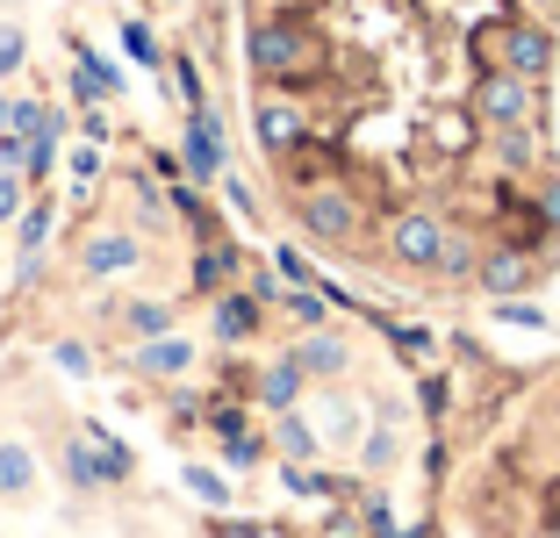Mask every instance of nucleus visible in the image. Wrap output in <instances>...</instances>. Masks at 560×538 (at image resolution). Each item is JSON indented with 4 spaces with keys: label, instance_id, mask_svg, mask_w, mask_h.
Masks as SVG:
<instances>
[{
    "label": "nucleus",
    "instance_id": "f257e3e1",
    "mask_svg": "<svg viewBox=\"0 0 560 538\" xmlns=\"http://www.w3.org/2000/svg\"><path fill=\"white\" fill-rule=\"evenodd\" d=\"M245 58H252V72H259L266 86H302V80H316V72H324L330 50H324V36L302 30L295 15H266V22H252Z\"/></svg>",
    "mask_w": 560,
    "mask_h": 538
},
{
    "label": "nucleus",
    "instance_id": "f03ea898",
    "mask_svg": "<svg viewBox=\"0 0 560 538\" xmlns=\"http://www.w3.org/2000/svg\"><path fill=\"white\" fill-rule=\"evenodd\" d=\"M475 44H481V58H489V66H511V72H525L532 86H539L546 72H553V36H546V30H539L532 15L489 22V30H481Z\"/></svg>",
    "mask_w": 560,
    "mask_h": 538
},
{
    "label": "nucleus",
    "instance_id": "7ed1b4c3",
    "mask_svg": "<svg viewBox=\"0 0 560 538\" xmlns=\"http://www.w3.org/2000/svg\"><path fill=\"white\" fill-rule=\"evenodd\" d=\"M467 108H475L481 130H511V122H532V115H539V86H532L525 72H511V66H481Z\"/></svg>",
    "mask_w": 560,
    "mask_h": 538
},
{
    "label": "nucleus",
    "instance_id": "20e7f679",
    "mask_svg": "<svg viewBox=\"0 0 560 538\" xmlns=\"http://www.w3.org/2000/svg\"><path fill=\"white\" fill-rule=\"evenodd\" d=\"M360 223H366L360 195H352V187H338V179H324V187H310V195H302V230H310L316 245H352V237H360Z\"/></svg>",
    "mask_w": 560,
    "mask_h": 538
},
{
    "label": "nucleus",
    "instance_id": "39448f33",
    "mask_svg": "<svg viewBox=\"0 0 560 538\" xmlns=\"http://www.w3.org/2000/svg\"><path fill=\"white\" fill-rule=\"evenodd\" d=\"M439 245H445V215L439 209H402V215H388V259H396V266L431 273V266H439Z\"/></svg>",
    "mask_w": 560,
    "mask_h": 538
},
{
    "label": "nucleus",
    "instance_id": "423d86ee",
    "mask_svg": "<svg viewBox=\"0 0 560 538\" xmlns=\"http://www.w3.org/2000/svg\"><path fill=\"white\" fill-rule=\"evenodd\" d=\"M180 165H187V179H223V173H231V151H223V115H215L209 101H201V108H187Z\"/></svg>",
    "mask_w": 560,
    "mask_h": 538
},
{
    "label": "nucleus",
    "instance_id": "0eeeda50",
    "mask_svg": "<svg viewBox=\"0 0 560 538\" xmlns=\"http://www.w3.org/2000/svg\"><path fill=\"white\" fill-rule=\"evenodd\" d=\"M252 137H259L266 159H288V151L310 144V115H302V101L288 94H266L259 108H252Z\"/></svg>",
    "mask_w": 560,
    "mask_h": 538
},
{
    "label": "nucleus",
    "instance_id": "6e6552de",
    "mask_svg": "<svg viewBox=\"0 0 560 538\" xmlns=\"http://www.w3.org/2000/svg\"><path fill=\"white\" fill-rule=\"evenodd\" d=\"M532 280H539V259H532L525 245H481V266H475V288L489 294V302H503V294H525Z\"/></svg>",
    "mask_w": 560,
    "mask_h": 538
},
{
    "label": "nucleus",
    "instance_id": "1a4fd4ad",
    "mask_svg": "<svg viewBox=\"0 0 560 538\" xmlns=\"http://www.w3.org/2000/svg\"><path fill=\"white\" fill-rule=\"evenodd\" d=\"M144 266V245H137L130 230H86V245H80V273L86 280H116V273H137Z\"/></svg>",
    "mask_w": 560,
    "mask_h": 538
},
{
    "label": "nucleus",
    "instance_id": "9d476101",
    "mask_svg": "<svg viewBox=\"0 0 560 538\" xmlns=\"http://www.w3.org/2000/svg\"><path fill=\"white\" fill-rule=\"evenodd\" d=\"M187 366H195V344H187L180 330H159V338L130 344V374H144V381H180Z\"/></svg>",
    "mask_w": 560,
    "mask_h": 538
},
{
    "label": "nucleus",
    "instance_id": "9b49d317",
    "mask_svg": "<svg viewBox=\"0 0 560 538\" xmlns=\"http://www.w3.org/2000/svg\"><path fill=\"white\" fill-rule=\"evenodd\" d=\"M259 294L252 288H223V294H209V324H215V338L223 344H245V338H259Z\"/></svg>",
    "mask_w": 560,
    "mask_h": 538
},
{
    "label": "nucleus",
    "instance_id": "f8f14e48",
    "mask_svg": "<svg viewBox=\"0 0 560 538\" xmlns=\"http://www.w3.org/2000/svg\"><path fill=\"white\" fill-rule=\"evenodd\" d=\"M288 359H295L310 381H338V374L352 366V352H346V338H338V330H310V338H302Z\"/></svg>",
    "mask_w": 560,
    "mask_h": 538
},
{
    "label": "nucleus",
    "instance_id": "ddd939ff",
    "mask_svg": "<svg viewBox=\"0 0 560 538\" xmlns=\"http://www.w3.org/2000/svg\"><path fill=\"white\" fill-rule=\"evenodd\" d=\"M302 388H310V374H302L295 359L280 352L273 366L259 374V388H252V395H259V409H273V417H280V409H295V402H302Z\"/></svg>",
    "mask_w": 560,
    "mask_h": 538
},
{
    "label": "nucleus",
    "instance_id": "4468645a",
    "mask_svg": "<svg viewBox=\"0 0 560 538\" xmlns=\"http://www.w3.org/2000/svg\"><path fill=\"white\" fill-rule=\"evenodd\" d=\"M273 445H280V459H295V467H310V459L324 453V438H316V424L302 409H280L273 417Z\"/></svg>",
    "mask_w": 560,
    "mask_h": 538
},
{
    "label": "nucleus",
    "instance_id": "2eb2a0df",
    "mask_svg": "<svg viewBox=\"0 0 560 538\" xmlns=\"http://www.w3.org/2000/svg\"><path fill=\"white\" fill-rule=\"evenodd\" d=\"M475 266H481V237H475V230H460V223H445V245H439V266H431V273L475 280Z\"/></svg>",
    "mask_w": 560,
    "mask_h": 538
},
{
    "label": "nucleus",
    "instance_id": "dca6fc26",
    "mask_svg": "<svg viewBox=\"0 0 560 538\" xmlns=\"http://www.w3.org/2000/svg\"><path fill=\"white\" fill-rule=\"evenodd\" d=\"M231 273H237V252L215 245V237H201V252H195V294H223V288H231Z\"/></svg>",
    "mask_w": 560,
    "mask_h": 538
},
{
    "label": "nucleus",
    "instance_id": "f3484780",
    "mask_svg": "<svg viewBox=\"0 0 560 538\" xmlns=\"http://www.w3.org/2000/svg\"><path fill=\"white\" fill-rule=\"evenodd\" d=\"M36 489V453L22 438H0V495H30Z\"/></svg>",
    "mask_w": 560,
    "mask_h": 538
},
{
    "label": "nucleus",
    "instance_id": "a211bd4d",
    "mask_svg": "<svg viewBox=\"0 0 560 538\" xmlns=\"http://www.w3.org/2000/svg\"><path fill=\"white\" fill-rule=\"evenodd\" d=\"M489 137H495V165H511V173L539 165V130L532 122H511V130H489Z\"/></svg>",
    "mask_w": 560,
    "mask_h": 538
},
{
    "label": "nucleus",
    "instance_id": "6ab92c4d",
    "mask_svg": "<svg viewBox=\"0 0 560 538\" xmlns=\"http://www.w3.org/2000/svg\"><path fill=\"white\" fill-rule=\"evenodd\" d=\"M66 481H72V489H80V495L108 489V473H101V453H94V438H86V431H80V438L66 445Z\"/></svg>",
    "mask_w": 560,
    "mask_h": 538
},
{
    "label": "nucleus",
    "instance_id": "aec40b11",
    "mask_svg": "<svg viewBox=\"0 0 560 538\" xmlns=\"http://www.w3.org/2000/svg\"><path fill=\"white\" fill-rule=\"evenodd\" d=\"M50 115V101L36 94H0V137H36V122Z\"/></svg>",
    "mask_w": 560,
    "mask_h": 538
},
{
    "label": "nucleus",
    "instance_id": "412c9836",
    "mask_svg": "<svg viewBox=\"0 0 560 538\" xmlns=\"http://www.w3.org/2000/svg\"><path fill=\"white\" fill-rule=\"evenodd\" d=\"M72 66H80L86 80H101V94H108V101H122V66H116V58H101L94 44H80V36H72Z\"/></svg>",
    "mask_w": 560,
    "mask_h": 538
},
{
    "label": "nucleus",
    "instance_id": "4be33fe9",
    "mask_svg": "<svg viewBox=\"0 0 560 538\" xmlns=\"http://www.w3.org/2000/svg\"><path fill=\"white\" fill-rule=\"evenodd\" d=\"M86 438H94V453H101V473H108V481H130V473H137V453H130V445L116 438V431L86 424Z\"/></svg>",
    "mask_w": 560,
    "mask_h": 538
},
{
    "label": "nucleus",
    "instance_id": "5701e85b",
    "mask_svg": "<svg viewBox=\"0 0 560 538\" xmlns=\"http://www.w3.org/2000/svg\"><path fill=\"white\" fill-rule=\"evenodd\" d=\"M50 223H58V209H50V201H30V209L15 215V245L22 252H44L50 245Z\"/></svg>",
    "mask_w": 560,
    "mask_h": 538
},
{
    "label": "nucleus",
    "instance_id": "b1692460",
    "mask_svg": "<svg viewBox=\"0 0 560 538\" xmlns=\"http://www.w3.org/2000/svg\"><path fill=\"white\" fill-rule=\"evenodd\" d=\"M122 50H130V58H137L144 72H165V50L151 44V30H144L137 15H122Z\"/></svg>",
    "mask_w": 560,
    "mask_h": 538
},
{
    "label": "nucleus",
    "instance_id": "393cba45",
    "mask_svg": "<svg viewBox=\"0 0 560 538\" xmlns=\"http://www.w3.org/2000/svg\"><path fill=\"white\" fill-rule=\"evenodd\" d=\"M180 481H187V495H201L209 510H223V503H231V481H223L215 467H180Z\"/></svg>",
    "mask_w": 560,
    "mask_h": 538
},
{
    "label": "nucleus",
    "instance_id": "a878e982",
    "mask_svg": "<svg viewBox=\"0 0 560 538\" xmlns=\"http://www.w3.org/2000/svg\"><path fill=\"white\" fill-rule=\"evenodd\" d=\"M360 467L366 473H388V467H396V431H388V424H374L360 438Z\"/></svg>",
    "mask_w": 560,
    "mask_h": 538
},
{
    "label": "nucleus",
    "instance_id": "bb28decb",
    "mask_svg": "<svg viewBox=\"0 0 560 538\" xmlns=\"http://www.w3.org/2000/svg\"><path fill=\"white\" fill-rule=\"evenodd\" d=\"M495 324H511V330H546V309H539V302H525V294H503V302H495Z\"/></svg>",
    "mask_w": 560,
    "mask_h": 538
},
{
    "label": "nucleus",
    "instance_id": "cd10ccee",
    "mask_svg": "<svg viewBox=\"0 0 560 538\" xmlns=\"http://www.w3.org/2000/svg\"><path fill=\"white\" fill-rule=\"evenodd\" d=\"M122 324H130L137 338H159V330H173V309H165V302H130Z\"/></svg>",
    "mask_w": 560,
    "mask_h": 538
},
{
    "label": "nucleus",
    "instance_id": "c85d7f7f",
    "mask_svg": "<svg viewBox=\"0 0 560 538\" xmlns=\"http://www.w3.org/2000/svg\"><path fill=\"white\" fill-rule=\"evenodd\" d=\"M22 209H30V179H22L15 165H0V223H15Z\"/></svg>",
    "mask_w": 560,
    "mask_h": 538
},
{
    "label": "nucleus",
    "instance_id": "c756f323",
    "mask_svg": "<svg viewBox=\"0 0 560 538\" xmlns=\"http://www.w3.org/2000/svg\"><path fill=\"white\" fill-rule=\"evenodd\" d=\"M22 58H30V36H22L15 22H0V80H15Z\"/></svg>",
    "mask_w": 560,
    "mask_h": 538
},
{
    "label": "nucleus",
    "instance_id": "7c9ffc66",
    "mask_svg": "<svg viewBox=\"0 0 560 538\" xmlns=\"http://www.w3.org/2000/svg\"><path fill=\"white\" fill-rule=\"evenodd\" d=\"M273 273L288 280V288H316V273H310V259H302L295 245H273Z\"/></svg>",
    "mask_w": 560,
    "mask_h": 538
},
{
    "label": "nucleus",
    "instance_id": "2f4dec72",
    "mask_svg": "<svg viewBox=\"0 0 560 538\" xmlns=\"http://www.w3.org/2000/svg\"><path fill=\"white\" fill-rule=\"evenodd\" d=\"M209 431H215V438H237V431H252V424H245V402H223V395H215V402H209Z\"/></svg>",
    "mask_w": 560,
    "mask_h": 538
},
{
    "label": "nucleus",
    "instance_id": "473e14b6",
    "mask_svg": "<svg viewBox=\"0 0 560 538\" xmlns=\"http://www.w3.org/2000/svg\"><path fill=\"white\" fill-rule=\"evenodd\" d=\"M50 359H58V366H66L72 381H86V374H94V352H86L80 338H58V344H50Z\"/></svg>",
    "mask_w": 560,
    "mask_h": 538
},
{
    "label": "nucleus",
    "instance_id": "72a5a7b5",
    "mask_svg": "<svg viewBox=\"0 0 560 538\" xmlns=\"http://www.w3.org/2000/svg\"><path fill=\"white\" fill-rule=\"evenodd\" d=\"M223 459H231L237 473H245V467H259V459H266V438H252V431H237V438H223Z\"/></svg>",
    "mask_w": 560,
    "mask_h": 538
},
{
    "label": "nucleus",
    "instance_id": "f704fd0d",
    "mask_svg": "<svg viewBox=\"0 0 560 538\" xmlns=\"http://www.w3.org/2000/svg\"><path fill=\"white\" fill-rule=\"evenodd\" d=\"M388 344H396L402 359H424L431 352V330L424 324H388Z\"/></svg>",
    "mask_w": 560,
    "mask_h": 538
},
{
    "label": "nucleus",
    "instance_id": "c9c22d12",
    "mask_svg": "<svg viewBox=\"0 0 560 538\" xmlns=\"http://www.w3.org/2000/svg\"><path fill=\"white\" fill-rule=\"evenodd\" d=\"M324 424H330V438H352V431H360V402H346V395H330Z\"/></svg>",
    "mask_w": 560,
    "mask_h": 538
},
{
    "label": "nucleus",
    "instance_id": "e433bc0d",
    "mask_svg": "<svg viewBox=\"0 0 560 538\" xmlns=\"http://www.w3.org/2000/svg\"><path fill=\"white\" fill-rule=\"evenodd\" d=\"M360 524H366L374 538H388V531H396V510H388V495H366V503H360Z\"/></svg>",
    "mask_w": 560,
    "mask_h": 538
},
{
    "label": "nucleus",
    "instance_id": "4c0bfd02",
    "mask_svg": "<svg viewBox=\"0 0 560 538\" xmlns=\"http://www.w3.org/2000/svg\"><path fill=\"white\" fill-rule=\"evenodd\" d=\"M532 209H539V223L560 237V173H546V187H539V201H532Z\"/></svg>",
    "mask_w": 560,
    "mask_h": 538
},
{
    "label": "nucleus",
    "instance_id": "58836bf2",
    "mask_svg": "<svg viewBox=\"0 0 560 538\" xmlns=\"http://www.w3.org/2000/svg\"><path fill=\"white\" fill-rule=\"evenodd\" d=\"M72 179H80V187H94V179H101V144H80V151H72Z\"/></svg>",
    "mask_w": 560,
    "mask_h": 538
},
{
    "label": "nucleus",
    "instance_id": "ea45409f",
    "mask_svg": "<svg viewBox=\"0 0 560 538\" xmlns=\"http://www.w3.org/2000/svg\"><path fill=\"white\" fill-rule=\"evenodd\" d=\"M173 80H180V94H187V108H201V72L187 66V58H173Z\"/></svg>",
    "mask_w": 560,
    "mask_h": 538
},
{
    "label": "nucleus",
    "instance_id": "a19ab883",
    "mask_svg": "<svg viewBox=\"0 0 560 538\" xmlns=\"http://www.w3.org/2000/svg\"><path fill=\"white\" fill-rule=\"evenodd\" d=\"M215 187H223V201H231L237 215H252V195H245V179H237V173H223V179H215Z\"/></svg>",
    "mask_w": 560,
    "mask_h": 538
},
{
    "label": "nucleus",
    "instance_id": "79ce46f5",
    "mask_svg": "<svg viewBox=\"0 0 560 538\" xmlns=\"http://www.w3.org/2000/svg\"><path fill=\"white\" fill-rule=\"evenodd\" d=\"M173 417H180V424H195V417H201V402H195L187 388H173Z\"/></svg>",
    "mask_w": 560,
    "mask_h": 538
},
{
    "label": "nucleus",
    "instance_id": "37998d69",
    "mask_svg": "<svg viewBox=\"0 0 560 538\" xmlns=\"http://www.w3.org/2000/svg\"><path fill=\"white\" fill-rule=\"evenodd\" d=\"M553 8H560V0H517V15H532V22H539V15H553Z\"/></svg>",
    "mask_w": 560,
    "mask_h": 538
},
{
    "label": "nucleus",
    "instance_id": "c03bdc74",
    "mask_svg": "<svg viewBox=\"0 0 560 538\" xmlns=\"http://www.w3.org/2000/svg\"><path fill=\"white\" fill-rule=\"evenodd\" d=\"M388 538H424V531H388Z\"/></svg>",
    "mask_w": 560,
    "mask_h": 538
},
{
    "label": "nucleus",
    "instance_id": "a18cd8bd",
    "mask_svg": "<svg viewBox=\"0 0 560 538\" xmlns=\"http://www.w3.org/2000/svg\"><path fill=\"white\" fill-rule=\"evenodd\" d=\"M165 8H180V0H165Z\"/></svg>",
    "mask_w": 560,
    "mask_h": 538
},
{
    "label": "nucleus",
    "instance_id": "49530a36",
    "mask_svg": "<svg viewBox=\"0 0 560 538\" xmlns=\"http://www.w3.org/2000/svg\"><path fill=\"white\" fill-rule=\"evenodd\" d=\"M330 538H338V531H330Z\"/></svg>",
    "mask_w": 560,
    "mask_h": 538
}]
</instances>
